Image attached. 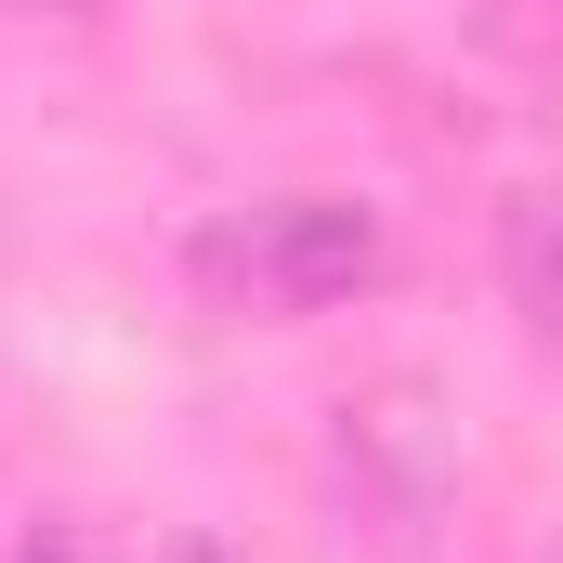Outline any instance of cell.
Instances as JSON below:
<instances>
[{"label": "cell", "mask_w": 563, "mask_h": 563, "mask_svg": "<svg viewBox=\"0 0 563 563\" xmlns=\"http://www.w3.org/2000/svg\"><path fill=\"white\" fill-rule=\"evenodd\" d=\"M197 276L223 288V301H263V314H314V301H341V288L380 276V223L354 197H276V210L223 223L197 250Z\"/></svg>", "instance_id": "cell-1"}, {"label": "cell", "mask_w": 563, "mask_h": 563, "mask_svg": "<svg viewBox=\"0 0 563 563\" xmlns=\"http://www.w3.org/2000/svg\"><path fill=\"white\" fill-rule=\"evenodd\" d=\"M341 472H354V498H380V511H432V498L459 485V420H445V394H432V380H367V394L341 407Z\"/></svg>", "instance_id": "cell-2"}, {"label": "cell", "mask_w": 563, "mask_h": 563, "mask_svg": "<svg viewBox=\"0 0 563 563\" xmlns=\"http://www.w3.org/2000/svg\"><path fill=\"white\" fill-rule=\"evenodd\" d=\"M13 563H92V551H79V525H40V538H26Z\"/></svg>", "instance_id": "cell-4"}, {"label": "cell", "mask_w": 563, "mask_h": 563, "mask_svg": "<svg viewBox=\"0 0 563 563\" xmlns=\"http://www.w3.org/2000/svg\"><path fill=\"white\" fill-rule=\"evenodd\" d=\"M498 263H511V301H525V314L563 341V197H525V210H511Z\"/></svg>", "instance_id": "cell-3"}, {"label": "cell", "mask_w": 563, "mask_h": 563, "mask_svg": "<svg viewBox=\"0 0 563 563\" xmlns=\"http://www.w3.org/2000/svg\"><path fill=\"white\" fill-rule=\"evenodd\" d=\"M0 13H106V0H0Z\"/></svg>", "instance_id": "cell-5"}]
</instances>
